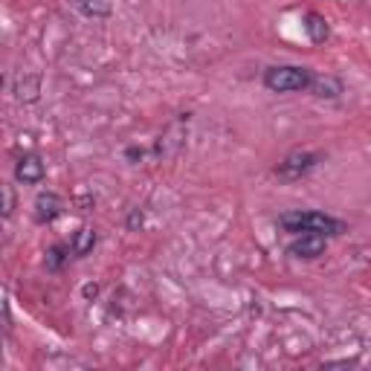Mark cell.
Returning a JSON list of instances; mask_svg holds the SVG:
<instances>
[{
  "mask_svg": "<svg viewBox=\"0 0 371 371\" xmlns=\"http://www.w3.org/2000/svg\"><path fill=\"white\" fill-rule=\"evenodd\" d=\"M70 253H73V250H67L64 244L49 246V250H46V258H44V264H46L49 273H58V270L64 267V261H67V256H70Z\"/></svg>",
  "mask_w": 371,
  "mask_h": 371,
  "instance_id": "12",
  "label": "cell"
},
{
  "mask_svg": "<svg viewBox=\"0 0 371 371\" xmlns=\"http://www.w3.org/2000/svg\"><path fill=\"white\" fill-rule=\"evenodd\" d=\"M322 160L319 151H290L279 165H276V177L284 180V183H293V180H302L308 171H313Z\"/></svg>",
  "mask_w": 371,
  "mask_h": 371,
  "instance_id": "3",
  "label": "cell"
},
{
  "mask_svg": "<svg viewBox=\"0 0 371 371\" xmlns=\"http://www.w3.org/2000/svg\"><path fill=\"white\" fill-rule=\"evenodd\" d=\"M305 32H308V38H310L313 44H325V41H328V35H331L328 20H325L322 15H316V12L305 15Z\"/></svg>",
  "mask_w": 371,
  "mask_h": 371,
  "instance_id": "11",
  "label": "cell"
},
{
  "mask_svg": "<svg viewBox=\"0 0 371 371\" xmlns=\"http://www.w3.org/2000/svg\"><path fill=\"white\" fill-rule=\"evenodd\" d=\"M84 18H111L113 15V0H73Z\"/></svg>",
  "mask_w": 371,
  "mask_h": 371,
  "instance_id": "8",
  "label": "cell"
},
{
  "mask_svg": "<svg viewBox=\"0 0 371 371\" xmlns=\"http://www.w3.org/2000/svg\"><path fill=\"white\" fill-rule=\"evenodd\" d=\"M310 82H313V76H310V70H305V67L282 64V67L264 70V87L270 93H299V90H308Z\"/></svg>",
  "mask_w": 371,
  "mask_h": 371,
  "instance_id": "2",
  "label": "cell"
},
{
  "mask_svg": "<svg viewBox=\"0 0 371 371\" xmlns=\"http://www.w3.org/2000/svg\"><path fill=\"white\" fill-rule=\"evenodd\" d=\"M308 90H313V96H319V99H337V96H342V82L334 76H313Z\"/></svg>",
  "mask_w": 371,
  "mask_h": 371,
  "instance_id": "9",
  "label": "cell"
},
{
  "mask_svg": "<svg viewBox=\"0 0 371 371\" xmlns=\"http://www.w3.org/2000/svg\"><path fill=\"white\" fill-rule=\"evenodd\" d=\"M12 212H15V189L6 183L4 186V215L12 218Z\"/></svg>",
  "mask_w": 371,
  "mask_h": 371,
  "instance_id": "13",
  "label": "cell"
},
{
  "mask_svg": "<svg viewBox=\"0 0 371 371\" xmlns=\"http://www.w3.org/2000/svg\"><path fill=\"white\" fill-rule=\"evenodd\" d=\"M142 224H145V215H142V209H134V212L128 215V229H134V232H137Z\"/></svg>",
  "mask_w": 371,
  "mask_h": 371,
  "instance_id": "14",
  "label": "cell"
},
{
  "mask_svg": "<svg viewBox=\"0 0 371 371\" xmlns=\"http://www.w3.org/2000/svg\"><path fill=\"white\" fill-rule=\"evenodd\" d=\"M325 246H328V241H325V235H316V232H305V235H299L290 246H287V253L293 256V258H305V261H313V258H319L325 253Z\"/></svg>",
  "mask_w": 371,
  "mask_h": 371,
  "instance_id": "5",
  "label": "cell"
},
{
  "mask_svg": "<svg viewBox=\"0 0 371 371\" xmlns=\"http://www.w3.org/2000/svg\"><path fill=\"white\" fill-rule=\"evenodd\" d=\"M46 177V165L38 154H23L15 163V180L23 186H38Z\"/></svg>",
  "mask_w": 371,
  "mask_h": 371,
  "instance_id": "4",
  "label": "cell"
},
{
  "mask_svg": "<svg viewBox=\"0 0 371 371\" xmlns=\"http://www.w3.org/2000/svg\"><path fill=\"white\" fill-rule=\"evenodd\" d=\"M61 212H64V201L56 191H41L35 197V220L38 224H53Z\"/></svg>",
  "mask_w": 371,
  "mask_h": 371,
  "instance_id": "7",
  "label": "cell"
},
{
  "mask_svg": "<svg viewBox=\"0 0 371 371\" xmlns=\"http://www.w3.org/2000/svg\"><path fill=\"white\" fill-rule=\"evenodd\" d=\"M93 246H96V229H90V227H82L76 235H73V241H70V250H73V256H76V258L90 256Z\"/></svg>",
  "mask_w": 371,
  "mask_h": 371,
  "instance_id": "10",
  "label": "cell"
},
{
  "mask_svg": "<svg viewBox=\"0 0 371 371\" xmlns=\"http://www.w3.org/2000/svg\"><path fill=\"white\" fill-rule=\"evenodd\" d=\"M128 157H131V160H137V157L142 160V151H137V148H128Z\"/></svg>",
  "mask_w": 371,
  "mask_h": 371,
  "instance_id": "16",
  "label": "cell"
},
{
  "mask_svg": "<svg viewBox=\"0 0 371 371\" xmlns=\"http://www.w3.org/2000/svg\"><path fill=\"white\" fill-rule=\"evenodd\" d=\"M82 296H84V299H96V296H99V284H93V282L84 284L82 287Z\"/></svg>",
  "mask_w": 371,
  "mask_h": 371,
  "instance_id": "15",
  "label": "cell"
},
{
  "mask_svg": "<svg viewBox=\"0 0 371 371\" xmlns=\"http://www.w3.org/2000/svg\"><path fill=\"white\" fill-rule=\"evenodd\" d=\"M279 229L293 232V235H305V232H316V235H339L345 232V224L334 215L325 212H284L279 215Z\"/></svg>",
  "mask_w": 371,
  "mask_h": 371,
  "instance_id": "1",
  "label": "cell"
},
{
  "mask_svg": "<svg viewBox=\"0 0 371 371\" xmlns=\"http://www.w3.org/2000/svg\"><path fill=\"white\" fill-rule=\"evenodd\" d=\"M41 76L38 73H20V76L15 79V84H12V93H15V99L20 105H35L38 99H41Z\"/></svg>",
  "mask_w": 371,
  "mask_h": 371,
  "instance_id": "6",
  "label": "cell"
}]
</instances>
